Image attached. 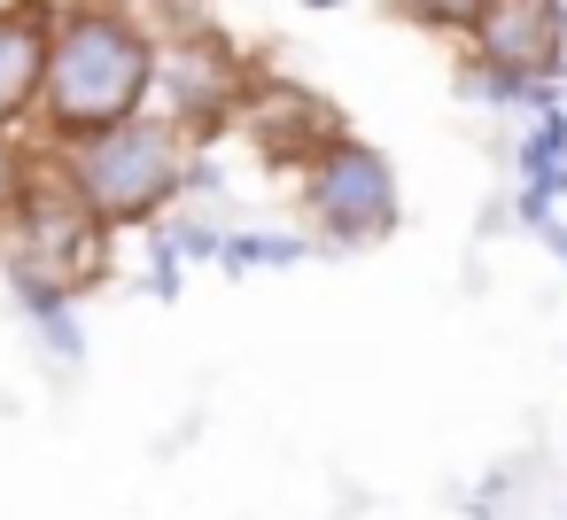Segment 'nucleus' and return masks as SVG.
<instances>
[{
  "label": "nucleus",
  "instance_id": "0eeeda50",
  "mask_svg": "<svg viewBox=\"0 0 567 520\" xmlns=\"http://www.w3.org/2000/svg\"><path fill=\"white\" fill-rule=\"evenodd\" d=\"M48 40H55V0H0V141H9V125L40 117Z\"/></svg>",
  "mask_w": 567,
  "mask_h": 520
},
{
  "label": "nucleus",
  "instance_id": "2eb2a0df",
  "mask_svg": "<svg viewBox=\"0 0 567 520\" xmlns=\"http://www.w3.org/2000/svg\"><path fill=\"white\" fill-rule=\"evenodd\" d=\"M24 179H32V164H24L9 141H0V226L17 218V202H24Z\"/></svg>",
  "mask_w": 567,
  "mask_h": 520
},
{
  "label": "nucleus",
  "instance_id": "dca6fc26",
  "mask_svg": "<svg viewBox=\"0 0 567 520\" xmlns=\"http://www.w3.org/2000/svg\"><path fill=\"white\" fill-rule=\"evenodd\" d=\"M544 249H551V257H559V264H567V226H559V218H551V226H544Z\"/></svg>",
  "mask_w": 567,
  "mask_h": 520
},
{
  "label": "nucleus",
  "instance_id": "f257e3e1",
  "mask_svg": "<svg viewBox=\"0 0 567 520\" xmlns=\"http://www.w3.org/2000/svg\"><path fill=\"white\" fill-rule=\"evenodd\" d=\"M156 63L164 40L141 24L125 0H55V40H48V79H40V117L63 148L117 133L156 110Z\"/></svg>",
  "mask_w": 567,
  "mask_h": 520
},
{
  "label": "nucleus",
  "instance_id": "4468645a",
  "mask_svg": "<svg viewBox=\"0 0 567 520\" xmlns=\"http://www.w3.org/2000/svg\"><path fill=\"white\" fill-rule=\"evenodd\" d=\"M179 288H187V257H179L172 241H156V264H148V295H156V303H179Z\"/></svg>",
  "mask_w": 567,
  "mask_h": 520
},
{
  "label": "nucleus",
  "instance_id": "423d86ee",
  "mask_svg": "<svg viewBox=\"0 0 567 520\" xmlns=\"http://www.w3.org/2000/svg\"><path fill=\"white\" fill-rule=\"evenodd\" d=\"M482 71H505L520 86H551L567 63V0H489L466 32Z\"/></svg>",
  "mask_w": 567,
  "mask_h": 520
},
{
  "label": "nucleus",
  "instance_id": "f03ea898",
  "mask_svg": "<svg viewBox=\"0 0 567 520\" xmlns=\"http://www.w3.org/2000/svg\"><path fill=\"white\" fill-rule=\"evenodd\" d=\"M187 156H195V141L172 125V117H133V125H117V133H94V141H79V148H63L55 164H63V179L79 187V202L110 226V233H125V226H156L179 195H187Z\"/></svg>",
  "mask_w": 567,
  "mask_h": 520
},
{
  "label": "nucleus",
  "instance_id": "7ed1b4c3",
  "mask_svg": "<svg viewBox=\"0 0 567 520\" xmlns=\"http://www.w3.org/2000/svg\"><path fill=\"white\" fill-rule=\"evenodd\" d=\"M303 210H311V226H319L327 249H373V241L396 233L404 195H396L389 156H381L373 141L342 133V141H327L319 164L303 171Z\"/></svg>",
  "mask_w": 567,
  "mask_h": 520
},
{
  "label": "nucleus",
  "instance_id": "9b49d317",
  "mask_svg": "<svg viewBox=\"0 0 567 520\" xmlns=\"http://www.w3.org/2000/svg\"><path fill=\"white\" fill-rule=\"evenodd\" d=\"M303 257H311L303 233H226L218 272H265V264H303Z\"/></svg>",
  "mask_w": 567,
  "mask_h": 520
},
{
  "label": "nucleus",
  "instance_id": "39448f33",
  "mask_svg": "<svg viewBox=\"0 0 567 520\" xmlns=\"http://www.w3.org/2000/svg\"><path fill=\"white\" fill-rule=\"evenodd\" d=\"M156 117H172L187 141L195 133H218L241 102H249V79H241V55L218 40V32H179L156 63Z\"/></svg>",
  "mask_w": 567,
  "mask_h": 520
},
{
  "label": "nucleus",
  "instance_id": "ddd939ff",
  "mask_svg": "<svg viewBox=\"0 0 567 520\" xmlns=\"http://www.w3.org/2000/svg\"><path fill=\"white\" fill-rule=\"evenodd\" d=\"M156 241H172L179 257H218V249H226V233H218V226H210L203 210H187V218H172V226H164Z\"/></svg>",
  "mask_w": 567,
  "mask_h": 520
},
{
  "label": "nucleus",
  "instance_id": "9d476101",
  "mask_svg": "<svg viewBox=\"0 0 567 520\" xmlns=\"http://www.w3.org/2000/svg\"><path fill=\"white\" fill-rule=\"evenodd\" d=\"M513 171H520V195H536V202H559L567 195V110H544L513 141Z\"/></svg>",
  "mask_w": 567,
  "mask_h": 520
},
{
  "label": "nucleus",
  "instance_id": "1a4fd4ad",
  "mask_svg": "<svg viewBox=\"0 0 567 520\" xmlns=\"http://www.w3.org/2000/svg\"><path fill=\"white\" fill-rule=\"evenodd\" d=\"M9 295H17V311L32 319V334L55 350V365H86V326H79V295L63 288V280H48L40 264H17L9 257Z\"/></svg>",
  "mask_w": 567,
  "mask_h": 520
},
{
  "label": "nucleus",
  "instance_id": "f8f14e48",
  "mask_svg": "<svg viewBox=\"0 0 567 520\" xmlns=\"http://www.w3.org/2000/svg\"><path fill=\"white\" fill-rule=\"evenodd\" d=\"M489 0H396V17L427 24V32H474Z\"/></svg>",
  "mask_w": 567,
  "mask_h": 520
},
{
  "label": "nucleus",
  "instance_id": "6e6552de",
  "mask_svg": "<svg viewBox=\"0 0 567 520\" xmlns=\"http://www.w3.org/2000/svg\"><path fill=\"white\" fill-rule=\"evenodd\" d=\"M249 133H257V148H265V164H296V171H311L319 148L342 141L334 110L311 102L303 86H265V94L249 102Z\"/></svg>",
  "mask_w": 567,
  "mask_h": 520
},
{
  "label": "nucleus",
  "instance_id": "20e7f679",
  "mask_svg": "<svg viewBox=\"0 0 567 520\" xmlns=\"http://www.w3.org/2000/svg\"><path fill=\"white\" fill-rule=\"evenodd\" d=\"M9 233H17V264H40V272H48V280H63L71 295H86V288L102 280L110 226L79 202V187L63 179V164H55V171H40V164H32V179H24V202H17Z\"/></svg>",
  "mask_w": 567,
  "mask_h": 520
},
{
  "label": "nucleus",
  "instance_id": "f3484780",
  "mask_svg": "<svg viewBox=\"0 0 567 520\" xmlns=\"http://www.w3.org/2000/svg\"><path fill=\"white\" fill-rule=\"evenodd\" d=\"M303 9H350V0H303Z\"/></svg>",
  "mask_w": 567,
  "mask_h": 520
}]
</instances>
